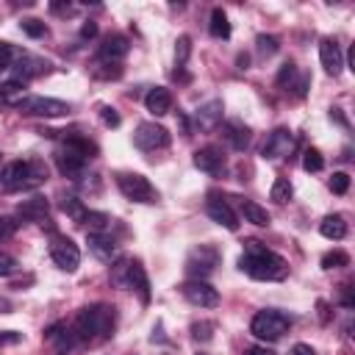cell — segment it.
<instances>
[{
	"label": "cell",
	"instance_id": "6da1fadb",
	"mask_svg": "<svg viewBox=\"0 0 355 355\" xmlns=\"http://www.w3.org/2000/svg\"><path fill=\"white\" fill-rule=\"evenodd\" d=\"M239 269L247 272L252 280H283L288 275V266L286 261L266 250L261 241H247L244 244V252L239 258Z\"/></svg>",
	"mask_w": 355,
	"mask_h": 355
},
{
	"label": "cell",
	"instance_id": "7a4b0ae2",
	"mask_svg": "<svg viewBox=\"0 0 355 355\" xmlns=\"http://www.w3.org/2000/svg\"><path fill=\"white\" fill-rule=\"evenodd\" d=\"M47 180V166L39 158H25V161H11L0 172V189L3 191H25Z\"/></svg>",
	"mask_w": 355,
	"mask_h": 355
},
{
	"label": "cell",
	"instance_id": "3957f363",
	"mask_svg": "<svg viewBox=\"0 0 355 355\" xmlns=\"http://www.w3.org/2000/svg\"><path fill=\"white\" fill-rule=\"evenodd\" d=\"M114 330V308L111 305H103V302H94L89 308H83L75 319V333L78 338H105L111 336Z\"/></svg>",
	"mask_w": 355,
	"mask_h": 355
},
{
	"label": "cell",
	"instance_id": "277c9868",
	"mask_svg": "<svg viewBox=\"0 0 355 355\" xmlns=\"http://www.w3.org/2000/svg\"><path fill=\"white\" fill-rule=\"evenodd\" d=\"M94 153H97V147H94L92 141L72 136V139H67V141L55 150V164H58V169H61L67 178H78V175H83L86 161H89Z\"/></svg>",
	"mask_w": 355,
	"mask_h": 355
},
{
	"label": "cell",
	"instance_id": "5b68a950",
	"mask_svg": "<svg viewBox=\"0 0 355 355\" xmlns=\"http://www.w3.org/2000/svg\"><path fill=\"white\" fill-rule=\"evenodd\" d=\"M288 327H291V319L280 311H272V308L258 311L250 322L252 336L261 338V341H277V338H283V333H288Z\"/></svg>",
	"mask_w": 355,
	"mask_h": 355
},
{
	"label": "cell",
	"instance_id": "8992f818",
	"mask_svg": "<svg viewBox=\"0 0 355 355\" xmlns=\"http://www.w3.org/2000/svg\"><path fill=\"white\" fill-rule=\"evenodd\" d=\"M222 261V252L214 244H200L186 255V272L191 280H205Z\"/></svg>",
	"mask_w": 355,
	"mask_h": 355
},
{
	"label": "cell",
	"instance_id": "52a82bcc",
	"mask_svg": "<svg viewBox=\"0 0 355 355\" xmlns=\"http://www.w3.org/2000/svg\"><path fill=\"white\" fill-rule=\"evenodd\" d=\"M116 186H119V191H122L128 200H133V202H158L155 186H153L144 175H139V172H119V175H116Z\"/></svg>",
	"mask_w": 355,
	"mask_h": 355
},
{
	"label": "cell",
	"instance_id": "ba28073f",
	"mask_svg": "<svg viewBox=\"0 0 355 355\" xmlns=\"http://www.w3.org/2000/svg\"><path fill=\"white\" fill-rule=\"evenodd\" d=\"M14 108L28 116H67L69 114V103L55 100V97H42V94H28Z\"/></svg>",
	"mask_w": 355,
	"mask_h": 355
},
{
	"label": "cell",
	"instance_id": "9c48e42d",
	"mask_svg": "<svg viewBox=\"0 0 355 355\" xmlns=\"http://www.w3.org/2000/svg\"><path fill=\"white\" fill-rule=\"evenodd\" d=\"M50 258H53V263H55L58 269L75 272L78 263H80V250H78V244H75L72 239H67V236H53V239H50Z\"/></svg>",
	"mask_w": 355,
	"mask_h": 355
},
{
	"label": "cell",
	"instance_id": "30bf717a",
	"mask_svg": "<svg viewBox=\"0 0 355 355\" xmlns=\"http://www.w3.org/2000/svg\"><path fill=\"white\" fill-rule=\"evenodd\" d=\"M294 144H297V139H294V133H291L288 128H275V130L266 136L261 155H263L266 161H280V158H288V155L294 153Z\"/></svg>",
	"mask_w": 355,
	"mask_h": 355
},
{
	"label": "cell",
	"instance_id": "8fae6325",
	"mask_svg": "<svg viewBox=\"0 0 355 355\" xmlns=\"http://www.w3.org/2000/svg\"><path fill=\"white\" fill-rule=\"evenodd\" d=\"M8 69L14 72V80H22L25 83L28 78H36V75L47 72L50 69V61L39 58V55H31L25 50H14V58H11V67Z\"/></svg>",
	"mask_w": 355,
	"mask_h": 355
},
{
	"label": "cell",
	"instance_id": "7c38bea8",
	"mask_svg": "<svg viewBox=\"0 0 355 355\" xmlns=\"http://www.w3.org/2000/svg\"><path fill=\"white\" fill-rule=\"evenodd\" d=\"M133 144L139 150H147V153L164 150L169 144V130L164 125H155V122H141L136 128V133H133Z\"/></svg>",
	"mask_w": 355,
	"mask_h": 355
},
{
	"label": "cell",
	"instance_id": "4fadbf2b",
	"mask_svg": "<svg viewBox=\"0 0 355 355\" xmlns=\"http://www.w3.org/2000/svg\"><path fill=\"white\" fill-rule=\"evenodd\" d=\"M180 291H183V297H186L191 305H197V308H216V305H219V291H216L208 280H186V283L180 286Z\"/></svg>",
	"mask_w": 355,
	"mask_h": 355
},
{
	"label": "cell",
	"instance_id": "5bb4252c",
	"mask_svg": "<svg viewBox=\"0 0 355 355\" xmlns=\"http://www.w3.org/2000/svg\"><path fill=\"white\" fill-rule=\"evenodd\" d=\"M222 111H225L222 100H208V103H202V105L194 111V128L202 130V133L216 130V128L222 125Z\"/></svg>",
	"mask_w": 355,
	"mask_h": 355
},
{
	"label": "cell",
	"instance_id": "9a60e30c",
	"mask_svg": "<svg viewBox=\"0 0 355 355\" xmlns=\"http://www.w3.org/2000/svg\"><path fill=\"white\" fill-rule=\"evenodd\" d=\"M319 61L324 67L327 75H338L344 69V55H341V47L336 44V39H322L319 42Z\"/></svg>",
	"mask_w": 355,
	"mask_h": 355
},
{
	"label": "cell",
	"instance_id": "2e32d148",
	"mask_svg": "<svg viewBox=\"0 0 355 355\" xmlns=\"http://www.w3.org/2000/svg\"><path fill=\"white\" fill-rule=\"evenodd\" d=\"M89 250L103 263H114L119 258V247H116V241L108 233H89Z\"/></svg>",
	"mask_w": 355,
	"mask_h": 355
},
{
	"label": "cell",
	"instance_id": "e0dca14e",
	"mask_svg": "<svg viewBox=\"0 0 355 355\" xmlns=\"http://www.w3.org/2000/svg\"><path fill=\"white\" fill-rule=\"evenodd\" d=\"M194 166L200 172H208V175H219L225 169V155L219 147H202L194 153Z\"/></svg>",
	"mask_w": 355,
	"mask_h": 355
},
{
	"label": "cell",
	"instance_id": "ac0fdd59",
	"mask_svg": "<svg viewBox=\"0 0 355 355\" xmlns=\"http://www.w3.org/2000/svg\"><path fill=\"white\" fill-rule=\"evenodd\" d=\"M205 211H208V216H211L216 225H222V227H227V230H239V219H236L233 208H230L222 197H211L208 205H205Z\"/></svg>",
	"mask_w": 355,
	"mask_h": 355
},
{
	"label": "cell",
	"instance_id": "d6986e66",
	"mask_svg": "<svg viewBox=\"0 0 355 355\" xmlns=\"http://www.w3.org/2000/svg\"><path fill=\"white\" fill-rule=\"evenodd\" d=\"M17 214L22 219H31V222H44L47 214H50V202H47V197L33 194V197H28V200H22L17 205Z\"/></svg>",
	"mask_w": 355,
	"mask_h": 355
},
{
	"label": "cell",
	"instance_id": "ffe728a7",
	"mask_svg": "<svg viewBox=\"0 0 355 355\" xmlns=\"http://www.w3.org/2000/svg\"><path fill=\"white\" fill-rule=\"evenodd\" d=\"M128 50H130L128 36H122V33H111V36H105V42L100 44V58H103V61L116 64L119 58H125V55H128Z\"/></svg>",
	"mask_w": 355,
	"mask_h": 355
},
{
	"label": "cell",
	"instance_id": "44dd1931",
	"mask_svg": "<svg viewBox=\"0 0 355 355\" xmlns=\"http://www.w3.org/2000/svg\"><path fill=\"white\" fill-rule=\"evenodd\" d=\"M144 105H147V111H150V114L164 116V114H169V111H172V92H169V89H164V86H153V89L144 94Z\"/></svg>",
	"mask_w": 355,
	"mask_h": 355
},
{
	"label": "cell",
	"instance_id": "7402d4cb",
	"mask_svg": "<svg viewBox=\"0 0 355 355\" xmlns=\"http://www.w3.org/2000/svg\"><path fill=\"white\" fill-rule=\"evenodd\" d=\"M222 133H225V139H227V144L233 147V150H247V144H250V139H252V130L244 125V122H239V119H227L225 122V128H222Z\"/></svg>",
	"mask_w": 355,
	"mask_h": 355
},
{
	"label": "cell",
	"instance_id": "603a6c76",
	"mask_svg": "<svg viewBox=\"0 0 355 355\" xmlns=\"http://www.w3.org/2000/svg\"><path fill=\"white\" fill-rule=\"evenodd\" d=\"M128 288H136L141 302H150V280H147V272L139 261H130V277H128Z\"/></svg>",
	"mask_w": 355,
	"mask_h": 355
},
{
	"label": "cell",
	"instance_id": "cb8c5ba5",
	"mask_svg": "<svg viewBox=\"0 0 355 355\" xmlns=\"http://www.w3.org/2000/svg\"><path fill=\"white\" fill-rule=\"evenodd\" d=\"M319 233H322L324 239H330V241H341V239L347 236V222H344V216H338V214L324 216V219L319 222Z\"/></svg>",
	"mask_w": 355,
	"mask_h": 355
},
{
	"label": "cell",
	"instance_id": "d4e9b609",
	"mask_svg": "<svg viewBox=\"0 0 355 355\" xmlns=\"http://www.w3.org/2000/svg\"><path fill=\"white\" fill-rule=\"evenodd\" d=\"M241 214H244V222H250V225H255V227H266V225L272 222L269 211H266L263 205L252 202V200H241Z\"/></svg>",
	"mask_w": 355,
	"mask_h": 355
},
{
	"label": "cell",
	"instance_id": "484cf974",
	"mask_svg": "<svg viewBox=\"0 0 355 355\" xmlns=\"http://www.w3.org/2000/svg\"><path fill=\"white\" fill-rule=\"evenodd\" d=\"M22 97H28L22 80H14V78H11V80L0 83V103H6V105H17Z\"/></svg>",
	"mask_w": 355,
	"mask_h": 355
},
{
	"label": "cell",
	"instance_id": "4316f807",
	"mask_svg": "<svg viewBox=\"0 0 355 355\" xmlns=\"http://www.w3.org/2000/svg\"><path fill=\"white\" fill-rule=\"evenodd\" d=\"M208 31H211L214 39H227V36H230V22H227V14H225L222 8H214V11H211Z\"/></svg>",
	"mask_w": 355,
	"mask_h": 355
},
{
	"label": "cell",
	"instance_id": "83f0119b",
	"mask_svg": "<svg viewBox=\"0 0 355 355\" xmlns=\"http://www.w3.org/2000/svg\"><path fill=\"white\" fill-rule=\"evenodd\" d=\"M128 277H130V258H116L111 263V286L128 288Z\"/></svg>",
	"mask_w": 355,
	"mask_h": 355
},
{
	"label": "cell",
	"instance_id": "f1b7e54d",
	"mask_svg": "<svg viewBox=\"0 0 355 355\" xmlns=\"http://www.w3.org/2000/svg\"><path fill=\"white\" fill-rule=\"evenodd\" d=\"M291 194H294V186H291V180H288V178H277V180L272 183L269 197H272L277 205H286V202L291 200Z\"/></svg>",
	"mask_w": 355,
	"mask_h": 355
},
{
	"label": "cell",
	"instance_id": "f546056e",
	"mask_svg": "<svg viewBox=\"0 0 355 355\" xmlns=\"http://www.w3.org/2000/svg\"><path fill=\"white\" fill-rule=\"evenodd\" d=\"M80 225H86L92 233H105L111 227V216L108 214H100V211H86V216H83Z\"/></svg>",
	"mask_w": 355,
	"mask_h": 355
},
{
	"label": "cell",
	"instance_id": "4dcf8cb0",
	"mask_svg": "<svg viewBox=\"0 0 355 355\" xmlns=\"http://www.w3.org/2000/svg\"><path fill=\"white\" fill-rule=\"evenodd\" d=\"M61 211H64L69 219H75V222H83V216H86V205H83V200H78V197H64V200H61Z\"/></svg>",
	"mask_w": 355,
	"mask_h": 355
},
{
	"label": "cell",
	"instance_id": "1f68e13d",
	"mask_svg": "<svg viewBox=\"0 0 355 355\" xmlns=\"http://www.w3.org/2000/svg\"><path fill=\"white\" fill-rule=\"evenodd\" d=\"M341 266H349V255L344 250H333L322 255V269H341Z\"/></svg>",
	"mask_w": 355,
	"mask_h": 355
},
{
	"label": "cell",
	"instance_id": "d6a6232c",
	"mask_svg": "<svg viewBox=\"0 0 355 355\" xmlns=\"http://www.w3.org/2000/svg\"><path fill=\"white\" fill-rule=\"evenodd\" d=\"M322 166H324L322 153H319V150H313V147H308V150L302 153V169H305V172H319Z\"/></svg>",
	"mask_w": 355,
	"mask_h": 355
},
{
	"label": "cell",
	"instance_id": "836d02e7",
	"mask_svg": "<svg viewBox=\"0 0 355 355\" xmlns=\"http://www.w3.org/2000/svg\"><path fill=\"white\" fill-rule=\"evenodd\" d=\"M19 28H22V33H28L31 39H42V36L47 33V25H44L42 19H33V17L22 19V22H19Z\"/></svg>",
	"mask_w": 355,
	"mask_h": 355
},
{
	"label": "cell",
	"instance_id": "e575fe53",
	"mask_svg": "<svg viewBox=\"0 0 355 355\" xmlns=\"http://www.w3.org/2000/svg\"><path fill=\"white\" fill-rule=\"evenodd\" d=\"M255 50H258V55H263V58H269V55H275L277 53V39L275 36H266V33H261L258 39H255Z\"/></svg>",
	"mask_w": 355,
	"mask_h": 355
},
{
	"label": "cell",
	"instance_id": "d590c367",
	"mask_svg": "<svg viewBox=\"0 0 355 355\" xmlns=\"http://www.w3.org/2000/svg\"><path fill=\"white\" fill-rule=\"evenodd\" d=\"M214 330H216L214 322H194V324H191V336H194L197 341H211V338H214Z\"/></svg>",
	"mask_w": 355,
	"mask_h": 355
},
{
	"label": "cell",
	"instance_id": "8d00e7d4",
	"mask_svg": "<svg viewBox=\"0 0 355 355\" xmlns=\"http://www.w3.org/2000/svg\"><path fill=\"white\" fill-rule=\"evenodd\" d=\"M189 50H191V39H189V36H180V39H178V47H175V67H183V64H186Z\"/></svg>",
	"mask_w": 355,
	"mask_h": 355
},
{
	"label": "cell",
	"instance_id": "74e56055",
	"mask_svg": "<svg viewBox=\"0 0 355 355\" xmlns=\"http://www.w3.org/2000/svg\"><path fill=\"white\" fill-rule=\"evenodd\" d=\"M294 78H297V67H294V61H286L277 72V86H291Z\"/></svg>",
	"mask_w": 355,
	"mask_h": 355
},
{
	"label": "cell",
	"instance_id": "f35d334b",
	"mask_svg": "<svg viewBox=\"0 0 355 355\" xmlns=\"http://www.w3.org/2000/svg\"><path fill=\"white\" fill-rule=\"evenodd\" d=\"M17 269H19V263H17V258L0 250V277H11V275H14Z\"/></svg>",
	"mask_w": 355,
	"mask_h": 355
},
{
	"label": "cell",
	"instance_id": "ab89813d",
	"mask_svg": "<svg viewBox=\"0 0 355 355\" xmlns=\"http://www.w3.org/2000/svg\"><path fill=\"white\" fill-rule=\"evenodd\" d=\"M330 189H333V194H347V189H349V175H347V172H333Z\"/></svg>",
	"mask_w": 355,
	"mask_h": 355
},
{
	"label": "cell",
	"instance_id": "60d3db41",
	"mask_svg": "<svg viewBox=\"0 0 355 355\" xmlns=\"http://www.w3.org/2000/svg\"><path fill=\"white\" fill-rule=\"evenodd\" d=\"M100 119H103L105 128H116V125L122 122L119 114H116V108H111V105H103V108H100Z\"/></svg>",
	"mask_w": 355,
	"mask_h": 355
},
{
	"label": "cell",
	"instance_id": "b9f144b4",
	"mask_svg": "<svg viewBox=\"0 0 355 355\" xmlns=\"http://www.w3.org/2000/svg\"><path fill=\"white\" fill-rule=\"evenodd\" d=\"M44 338L47 341H67V324L64 322H55L53 327L44 330Z\"/></svg>",
	"mask_w": 355,
	"mask_h": 355
},
{
	"label": "cell",
	"instance_id": "7bdbcfd3",
	"mask_svg": "<svg viewBox=\"0 0 355 355\" xmlns=\"http://www.w3.org/2000/svg\"><path fill=\"white\" fill-rule=\"evenodd\" d=\"M17 227H19V222H17L14 216H0V239L14 236V233H17Z\"/></svg>",
	"mask_w": 355,
	"mask_h": 355
},
{
	"label": "cell",
	"instance_id": "ee69618b",
	"mask_svg": "<svg viewBox=\"0 0 355 355\" xmlns=\"http://www.w3.org/2000/svg\"><path fill=\"white\" fill-rule=\"evenodd\" d=\"M22 341V333L17 330H0V347H11V344H19Z\"/></svg>",
	"mask_w": 355,
	"mask_h": 355
},
{
	"label": "cell",
	"instance_id": "f6af8a7d",
	"mask_svg": "<svg viewBox=\"0 0 355 355\" xmlns=\"http://www.w3.org/2000/svg\"><path fill=\"white\" fill-rule=\"evenodd\" d=\"M288 355H316V349H313L311 344H302V341H300V344H294V347L288 349Z\"/></svg>",
	"mask_w": 355,
	"mask_h": 355
},
{
	"label": "cell",
	"instance_id": "bcb514c9",
	"mask_svg": "<svg viewBox=\"0 0 355 355\" xmlns=\"http://www.w3.org/2000/svg\"><path fill=\"white\" fill-rule=\"evenodd\" d=\"M92 36H97V22H83L80 25V39H92Z\"/></svg>",
	"mask_w": 355,
	"mask_h": 355
},
{
	"label": "cell",
	"instance_id": "7dc6e473",
	"mask_svg": "<svg viewBox=\"0 0 355 355\" xmlns=\"http://www.w3.org/2000/svg\"><path fill=\"white\" fill-rule=\"evenodd\" d=\"M341 305L344 308H355V297H352V288L344 286V294H341Z\"/></svg>",
	"mask_w": 355,
	"mask_h": 355
},
{
	"label": "cell",
	"instance_id": "c3c4849f",
	"mask_svg": "<svg viewBox=\"0 0 355 355\" xmlns=\"http://www.w3.org/2000/svg\"><path fill=\"white\" fill-rule=\"evenodd\" d=\"M244 355H275L269 347H244Z\"/></svg>",
	"mask_w": 355,
	"mask_h": 355
},
{
	"label": "cell",
	"instance_id": "681fc988",
	"mask_svg": "<svg viewBox=\"0 0 355 355\" xmlns=\"http://www.w3.org/2000/svg\"><path fill=\"white\" fill-rule=\"evenodd\" d=\"M8 311H11V302L6 297H0V313H8Z\"/></svg>",
	"mask_w": 355,
	"mask_h": 355
},
{
	"label": "cell",
	"instance_id": "f907efd6",
	"mask_svg": "<svg viewBox=\"0 0 355 355\" xmlns=\"http://www.w3.org/2000/svg\"><path fill=\"white\" fill-rule=\"evenodd\" d=\"M239 69H247V55H239Z\"/></svg>",
	"mask_w": 355,
	"mask_h": 355
},
{
	"label": "cell",
	"instance_id": "816d5d0a",
	"mask_svg": "<svg viewBox=\"0 0 355 355\" xmlns=\"http://www.w3.org/2000/svg\"><path fill=\"white\" fill-rule=\"evenodd\" d=\"M0 164H3V153H0Z\"/></svg>",
	"mask_w": 355,
	"mask_h": 355
},
{
	"label": "cell",
	"instance_id": "f5cc1de1",
	"mask_svg": "<svg viewBox=\"0 0 355 355\" xmlns=\"http://www.w3.org/2000/svg\"><path fill=\"white\" fill-rule=\"evenodd\" d=\"M200 355H205V352H200Z\"/></svg>",
	"mask_w": 355,
	"mask_h": 355
}]
</instances>
